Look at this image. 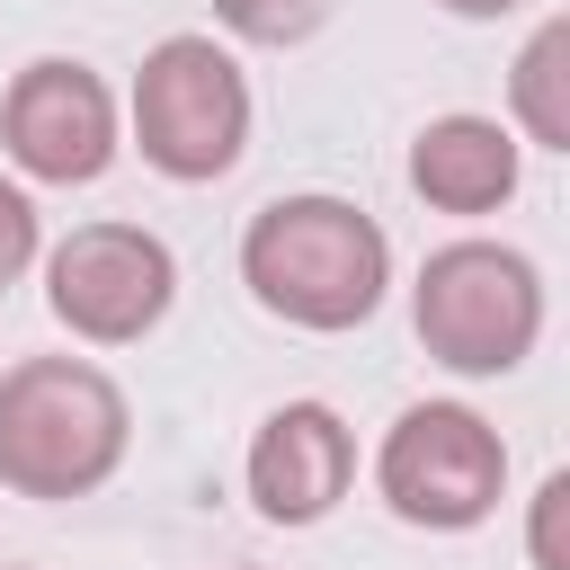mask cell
Returning a JSON list of instances; mask_svg holds the SVG:
<instances>
[{"mask_svg": "<svg viewBox=\"0 0 570 570\" xmlns=\"http://www.w3.org/2000/svg\"><path fill=\"white\" fill-rule=\"evenodd\" d=\"M410 187L436 214H490V205H508L517 196V142H508V125H490V116H436L410 142Z\"/></svg>", "mask_w": 570, "mask_h": 570, "instance_id": "9c48e42d", "label": "cell"}, {"mask_svg": "<svg viewBox=\"0 0 570 570\" xmlns=\"http://www.w3.org/2000/svg\"><path fill=\"white\" fill-rule=\"evenodd\" d=\"M561 499H570V472H552L534 490V570H570L561 561Z\"/></svg>", "mask_w": 570, "mask_h": 570, "instance_id": "4fadbf2b", "label": "cell"}, {"mask_svg": "<svg viewBox=\"0 0 570 570\" xmlns=\"http://www.w3.org/2000/svg\"><path fill=\"white\" fill-rule=\"evenodd\" d=\"M169 294H178V258H169V240L142 232V223H80V232L53 240V258H45V303H53V321H62L71 338H89V347L142 338V330L169 312Z\"/></svg>", "mask_w": 570, "mask_h": 570, "instance_id": "8992f818", "label": "cell"}, {"mask_svg": "<svg viewBox=\"0 0 570 570\" xmlns=\"http://www.w3.org/2000/svg\"><path fill=\"white\" fill-rule=\"evenodd\" d=\"M0 142H9V160H18L27 178H45V187H89V178L116 160V98H107V80H98L89 62L45 53V62H27V71L9 80V98H0Z\"/></svg>", "mask_w": 570, "mask_h": 570, "instance_id": "52a82bcc", "label": "cell"}, {"mask_svg": "<svg viewBox=\"0 0 570 570\" xmlns=\"http://www.w3.org/2000/svg\"><path fill=\"white\" fill-rule=\"evenodd\" d=\"M214 18L232 36H249V45H303L330 18V0H214Z\"/></svg>", "mask_w": 570, "mask_h": 570, "instance_id": "8fae6325", "label": "cell"}, {"mask_svg": "<svg viewBox=\"0 0 570 570\" xmlns=\"http://www.w3.org/2000/svg\"><path fill=\"white\" fill-rule=\"evenodd\" d=\"M517 116L543 151H570V27H534V45L517 53Z\"/></svg>", "mask_w": 570, "mask_h": 570, "instance_id": "30bf717a", "label": "cell"}, {"mask_svg": "<svg viewBox=\"0 0 570 570\" xmlns=\"http://www.w3.org/2000/svg\"><path fill=\"white\" fill-rule=\"evenodd\" d=\"M27 258H36V205L0 178V285H18V276H27Z\"/></svg>", "mask_w": 570, "mask_h": 570, "instance_id": "7c38bea8", "label": "cell"}, {"mask_svg": "<svg viewBox=\"0 0 570 570\" xmlns=\"http://www.w3.org/2000/svg\"><path fill=\"white\" fill-rule=\"evenodd\" d=\"M356 481V436L330 401H285L249 436V499L276 525H321Z\"/></svg>", "mask_w": 570, "mask_h": 570, "instance_id": "ba28073f", "label": "cell"}, {"mask_svg": "<svg viewBox=\"0 0 570 570\" xmlns=\"http://www.w3.org/2000/svg\"><path fill=\"white\" fill-rule=\"evenodd\" d=\"M374 481H383V499H392L401 525L454 534V525H481V517L499 508V490H508V445H499V428H490L481 410H463V401H419V410L392 419V436H383V454H374Z\"/></svg>", "mask_w": 570, "mask_h": 570, "instance_id": "5b68a950", "label": "cell"}, {"mask_svg": "<svg viewBox=\"0 0 570 570\" xmlns=\"http://www.w3.org/2000/svg\"><path fill=\"white\" fill-rule=\"evenodd\" d=\"M125 392L80 356H27L0 374V481L18 499H80L125 463Z\"/></svg>", "mask_w": 570, "mask_h": 570, "instance_id": "7a4b0ae2", "label": "cell"}, {"mask_svg": "<svg viewBox=\"0 0 570 570\" xmlns=\"http://www.w3.org/2000/svg\"><path fill=\"white\" fill-rule=\"evenodd\" d=\"M134 142L160 178H223L249 142V80L214 36H169L134 71Z\"/></svg>", "mask_w": 570, "mask_h": 570, "instance_id": "277c9868", "label": "cell"}, {"mask_svg": "<svg viewBox=\"0 0 570 570\" xmlns=\"http://www.w3.org/2000/svg\"><path fill=\"white\" fill-rule=\"evenodd\" d=\"M454 18H508V9H525V0H445Z\"/></svg>", "mask_w": 570, "mask_h": 570, "instance_id": "5bb4252c", "label": "cell"}, {"mask_svg": "<svg viewBox=\"0 0 570 570\" xmlns=\"http://www.w3.org/2000/svg\"><path fill=\"white\" fill-rule=\"evenodd\" d=\"M410 321H419V347L454 374H508L525 365V347L543 338V276L525 249H499V240H445L428 249L419 267V294H410Z\"/></svg>", "mask_w": 570, "mask_h": 570, "instance_id": "3957f363", "label": "cell"}, {"mask_svg": "<svg viewBox=\"0 0 570 570\" xmlns=\"http://www.w3.org/2000/svg\"><path fill=\"white\" fill-rule=\"evenodd\" d=\"M240 276L294 330H356L392 285V240L347 196H276L240 232Z\"/></svg>", "mask_w": 570, "mask_h": 570, "instance_id": "6da1fadb", "label": "cell"}]
</instances>
